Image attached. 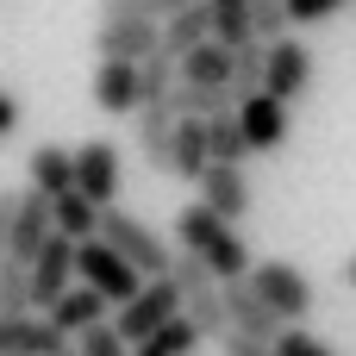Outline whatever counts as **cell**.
Wrapping results in <instances>:
<instances>
[{
  "label": "cell",
  "instance_id": "6da1fadb",
  "mask_svg": "<svg viewBox=\"0 0 356 356\" xmlns=\"http://www.w3.org/2000/svg\"><path fill=\"white\" fill-rule=\"evenodd\" d=\"M175 250L200 257L219 282H244V275H250V244L238 238V225H225V219L207 213L200 200L175 213Z\"/></svg>",
  "mask_w": 356,
  "mask_h": 356
},
{
  "label": "cell",
  "instance_id": "7a4b0ae2",
  "mask_svg": "<svg viewBox=\"0 0 356 356\" xmlns=\"http://www.w3.org/2000/svg\"><path fill=\"white\" fill-rule=\"evenodd\" d=\"M106 250H119L144 282H156V275H169V263H175V244L156 232V225H144V219H131V213H119V207H106L100 213V232H94Z\"/></svg>",
  "mask_w": 356,
  "mask_h": 356
},
{
  "label": "cell",
  "instance_id": "3957f363",
  "mask_svg": "<svg viewBox=\"0 0 356 356\" xmlns=\"http://www.w3.org/2000/svg\"><path fill=\"white\" fill-rule=\"evenodd\" d=\"M169 319H181V294H175V282H169V275L144 282V288H138L125 307H113V332H119L131 350H138L150 332H163Z\"/></svg>",
  "mask_w": 356,
  "mask_h": 356
},
{
  "label": "cell",
  "instance_id": "277c9868",
  "mask_svg": "<svg viewBox=\"0 0 356 356\" xmlns=\"http://www.w3.org/2000/svg\"><path fill=\"white\" fill-rule=\"evenodd\" d=\"M75 282L81 288H94L106 307H125L138 288H144V275L119 257V250H106L100 238H88V244H75Z\"/></svg>",
  "mask_w": 356,
  "mask_h": 356
},
{
  "label": "cell",
  "instance_id": "5b68a950",
  "mask_svg": "<svg viewBox=\"0 0 356 356\" xmlns=\"http://www.w3.org/2000/svg\"><path fill=\"white\" fill-rule=\"evenodd\" d=\"M250 288L263 294V307H269L282 325H300V319L313 313V282H307V269H294V263H250Z\"/></svg>",
  "mask_w": 356,
  "mask_h": 356
},
{
  "label": "cell",
  "instance_id": "8992f818",
  "mask_svg": "<svg viewBox=\"0 0 356 356\" xmlns=\"http://www.w3.org/2000/svg\"><path fill=\"white\" fill-rule=\"evenodd\" d=\"M307 88H313V50L300 38H275L263 50V94L294 106V100H307Z\"/></svg>",
  "mask_w": 356,
  "mask_h": 356
},
{
  "label": "cell",
  "instance_id": "52a82bcc",
  "mask_svg": "<svg viewBox=\"0 0 356 356\" xmlns=\"http://www.w3.org/2000/svg\"><path fill=\"white\" fill-rule=\"evenodd\" d=\"M119 181H125V163H119V144L106 138H88L75 144V194H88L100 213L119 200Z\"/></svg>",
  "mask_w": 356,
  "mask_h": 356
},
{
  "label": "cell",
  "instance_id": "ba28073f",
  "mask_svg": "<svg viewBox=\"0 0 356 356\" xmlns=\"http://www.w3.org/2000/svg\"><path fill=\"white\" fill-rule=\"evenodd\" d=\"M219 300H225V332H244V338H263V344H275L288 325L263 307V294L250 288V275L244 282H219Z\"/></svg>",
  "mask_w": 356,
  "mask_h": 356
},
{
  "label": "cell",
  "instance_id": "9c48e42d",
  "mask_svg": "<svg viewBox=\"0 0 356 356\" xmlns=\"http://www.w3.org/2000/svg\"><path fill=\"white\" fill-rule=\"evenodd\" d=\"M69 288H75V244L50 232V238H44V250H38V263H31V307H44V313H50Z\"/></svg>",
  "mask_w": 356,
  "mask_h": 356
},
{
  "label": "cell",
  "instance_id": "30bf717a",
  "mask_svg": "<svg viewBox=\"0 0 356 356\" xmlns=\"http://www.w3.org/2000/svg\"><path fill=\"white\" fill-rule=\"evenodd\" d=\"M232 113H238V125H244L250 156H269V150L288 144V106H282L275 94H250V100H238Z\"/></svg>",
  "mask_w": 356,
  "mask_h": 356
},
{
  "label": "cell",
  "instance_id": "8fae6325",
  "mask_svg": "<svg viewBox=\"0 0 356 356\" xmlns=\"http://www.w3.org/2000/svg\"><path fill=\"white\" fill-rule=\"evenodd\" d=\"M94 50L100 63H144L163 50V25H144V19H113L94 31Z\"/></svg>",
  "mask_w": 356,
  "mask_h": 356
},
{
  "label": "cell",
  "instance_id": "7c38bea8",
  "mask_svg": "<svg viewBox=\"0 0 356 356\" xmlns=\"http://www.w3.org/2000/svg\"><path fill=\"white\" fill-rule=\"evenodd\" d=\"M200 207L219 213L225 225H238L250 213V175H244V163H213L200 175Z\"/></svg>",
  "mask_w": 356,
  "mask_h": 356
},
{
  "label": "cell",
  "instance_id": "4fadbf2b",
  "mask_svg": "<svg viewBox=\"0 0 356 356\" xmlns=\"http://www.w3.org/2000/svg\"><path fill=\"white\" fill-rule=\"evenodd\" d=\"M44 238H50V200L44 194H19V207H13V250H6V263H38V250H44Z\"/></svg>",
  "mask_w": 356,
  "mask_h": 356
},
{
  "label": "cell",
  "instance_id": "5bb4252c",
  "mask_svg": "<svg viewBox=\"0 0 356 356\" xmlns=\"http://www.w3.org/2000/svg\"><path fill=\"white\" fill-rule=\"evenodd\" d=\"M69 338L38 319V313H0V356H44V350H63Z\"/></svg>",
  "mask_w": 356,
  "mask_h": 356
},
{
  "label": "cell",
  "instance_id": "9a60e30c",
  "mask_svg": "<svg viewBox=\"0 0 356 356\" xmlns=\"http://www.w3.org/2000/svg\"><path fill=\"white\" fill-rule=\"evenodd\" d=\"M25 181H31V194H44V200L69 194V188H75V144H38V150L25 156Z\"/></svg>",
  "mask_w": 356,
  "mask_h": 356
},
{
  "label": "cell",
  "instance_id": "2e32d148",
  "mask_svg": "<svg viewBox=\"0 0 356 356\" xmlns=\"http://www.w3.org/2000/svg\"><path fill=\"white\" fill-rule=\"evenodd\" d=\"M200 44H213V13H207V0H188L181 13H169L163 19V56H188V50H200Z\"/></svg>",
  "mask_w": 356,
  "mask_h": 356
},
{
  "label": "cell",
  "instance_id": "e0dca14e",
  "mask_svg": "<svg viewBox=\"0 0 356 356\" xmlns=\"http://www.w3.org/2000/svg\"><path fill=\"white\" fill-rule=\"evenodd\" d=\"M44 319H50V325H56V332H63V338L75 344L81 332H94V325H106V300H100L94 288H81V282H75V288H69V294H63V300H56V307H50Z\"/></svg>",
  "mask_w": 356,
  "mask_h": 356
},
{
  "label": "cell",
  "instance_id": "ac0fdd59",
  "mask_svg": "<svg viewBox=\"0 0 356 356\" xmlns=\"http://www.w3.org/2000/svg\"><path fill=\"white\" fill-rule=\"evenodd\" d=\"M94 106L100 113H138V63H100L94 69Z\"/></svg>",
  "mask_w": 356,
  "mask_h": 356
},
{
  "label": "cell",
  "instance_id": "d6986e66",
  "mask_svg": "<svg viewBox=\"0 0 356 356\" xmlns=\"http://www.w3.org/2000/svg\"><path fill=\"white\" fill-rule=\"evenodd\" d=\"M50 232L69 238V244H88V238L100 232V207H94L88 194H75V188L56 194V200H50Z\"/></svg>",
  "mask_w": 356,
  "mask_h": 356
},
{
  "label": "cell",
  "instance_id": "ffe728a7",
  "mask_svg": "<svg viewBox=\"0 0 356 356\" xmlns=\"http://www.w3.org/2000/svg\"><path fill=\"white\" fill-rule=\"evenodd\" d=\"M169 144H175V113L169 106H138V150L163 175H169Z\"/></svg>",
  "mask_w": 356,
  "mask_h": 356
},
{
  "label": "cell",
  "instance_id": "44dd1931",
  "mask_svg": "<svg viewBox=\"0 0 356 356\" xmlns=\"http://www.w3.org/2000/svg\"><path fill=\"white\" fill-rule=\"evenodd\" d=\"M181 81H194V88H232V50L213 38V44H200V50H188L181 63Z\"/></svg>",
  "mask_w": 356,
  "mask_h": 356
},
{
  "label": "cell",
  "instance_id": "7402d4cb",
  "mask_svg": "<svg viewBox=\"0 0 356 356\" xmlns=\"http://www.w3.org/2000/svg\"><path fill=\"white\" fill-rule=\"evenodd\" d=\"M175 81H181V69H175V56H144L138 63V106H169V94H175Z\"/></svg>",
  "mask_w": 356,
  "mask_h": 356
},
{
  "label": "cell",
  "instance_id": "603a6c76",
  "mask_svg": "<svg viewBox=\"0 0 356 356\" xmlns=\"http://www.w3.org/2000/svg\"><path fill=\"white\" fill-rule=\"evenodd\" d=\"M263 50H269V44H257V38L232 50V106L250 100V94H263Z\"/></svg>",
  "mask_w": 356,
  "mask_h": 356
},
{
  "label": "cell",
  "instance_id": "cb8c5ba5",
  "mask_svg": "<svg viewBox=\"0 0 356 356\" xmlns=\"http://www.w3.org/2000/svg\"><path fill=\"white\" fill-rule=\"evenodd\" d=\"M207 150H213V163H244V156H250L238 113H213V119H207Z\"/></svg>",
  "mask_w": 356,
  "mask_h": 356
},
{
  "label": "cell",
  "instance_id": "d4e9b609",
  "mask_svg": "<svg viewBox=\"0 0 356 356\" xmlns=\"http://www.w3.org/2000/svg\"><path fill=\"white\" fill-rule=\"evenodd\" d=\"M207 13H213V38L225 50L250 44V0H207Z\"/></svg>",
  "mask_w": 356,
  "mask_h": 356
},
{
  "label": "cell",
  "instance_id": "484cf974",
  "mask_svg": "<svg viewBox=\"0 0 356 356\" xmlns=\"http://www.w3.org/2000/svg\"><path fill=\"white\" fill-rule=\"evenodd\" d=\"M194 350H200V332H194L188 319H169L163 332H150L131 356H194Z\"/></svg>",
  "mask_w": 356,
  "mask_h": 356
},
{
  "label": "cell",
  "instance_id": "4316f807",
  "mask_svg": "<svg viewBox=\"0 0 356 356\" xmlns=\"http://www.w3.org/2000/svg\"><path fill=\"white\" fill-rule=\"evenodd\" d=\"M188 0H100V25L113 19H144V25H163L169 13H181Z\"/></svg>",
  "mask_w": 356,
  "mask_h": 356
},
{
  "label": "cell",
  "instance_id": "83f0119b",
  "mask_svg": "<svg viewBox=\"0 0 356 356\" xmlns=\"http://www.w3.org/2000/svg\"><path fill=\"white\" fill-rule=\"evenodd\" d=\"M0 313H31V269L0 263Z\"/></svg>",
  "mask_w": 356,
  "mask_h": 356
},
{
  "label": "cell",
  "instance_id": "f1b7e54d",
  "mask_svg": "<svg viewBox=\"0 0 356 356\" xmlns=\"http://www.w3.org/2000/svg\"><path fill=\"white\" fill-rule=\"evenodd\" d=\"M250 38H257V44L288 38V6H282V0H250Z\"/></svg>",
  "mask_w": 356,
  "mask_h": 356
},
{
  "label": "cell",
  "instance_id": "f546056e",
  "mask_svg": "<svg viewBox=\"0 0 356 356\" xmlns=\"http://www.w3.org/2000/svg\"><path fill=\"white\" fill-rule=\"evenodd\" d=\"M75 356H131V344H125L113 325H94V332L75 338Z\"/></svg>",
  "mask_w": 356,
  "mask_h": 356
},
{
  "label": "cell",
  "instance_id": "4dcf8cb0",
  "mask_svg": "<svg viewBox=\"0 0 356 356\" xmlns=\"http://www.w3.org/2000/svg\"><path fill=\"white\" fill-rule=\"evenodd\" d=\"M275 356H338V350H332L325 338H313L307 325H288V332L275 338Z\"/></svg>",
  "mask_w": 356,
  "mask_h": 356
},
{
  "label": "cell",
  "instance_id": "1f68e13d",
  "mask_svg": "<svg viewBox=\"0 0 356 356\" xmlns=\"http://www.w3.org/2000/svg\"><path fill=\"white\" fill-rule=\"evenodd\" d=\"M288 6V25H319V19H332L344 0H282Z\"/></svg>",
  "mask_w": 356,
  "mask_h": 356
},
{
  "label": "cell",
  "instance_id": "d6a6232c",
  "mask_svg": "<svg viewBox=\"0 0 356 356\" xmlns=\"http://www.w3.org/2000/svg\"><path fill=\"white\" fill-rule=\"evenodd\" d=\"M219 356H275V344L244 338V332H225V338H219Z\"/></svg>",
  "mask_w": 356,
  "mask_h": 356
},
{
  "label": "cell",
  "instance_id": "836d02e7",
  "mask_svg": "<svg viewBox=\"0 0 356 356\" xmlns=\"http://www.w3.org/2000/svg\"><path fill=\"white\" fill-rule=\"evenodd\" d=\"M19 119H25L19 94H13V88H0V138H13V131H19Z\"/></svg>",
  "mask_w": 356,
  "mask_h": 356
},
{
  "label": "cell",
  "instance_id": "e575fe53",
  "mask_svg": "<svg viewBox=\"0 0 356 356\" xmlns=\"http://www.w3.org/2000/svg\"><path fill=\"white\" fill-rule=\"evenodd\" d=\"M13 207H19V194L0 188V263H6V250H13Z\"/></svg>",
  "mask_w": 356,
  "mask_h": 356
},
{
  "label": "cell",
  "instance_id": "d590c367",
  "mask_svg": "<svg viewBox=\"0 0 356 356\" xmlns=\"http://www.w3.org/2000/svg\"><path fill=\"white\" fill-rule=\"evenodd\" d=\"M338 275H344V288H350V294H356V250H350V257H344V269H338Z\"/></svg>",
  "mask_w": 356,
  "mask_h": 356
},
{
  "label": "cell",
  "instance_id": "8d00e7d4",
  "mask_svg": "<svg viewBox=\"0 0 356 356\" xmlns=\"http://www.w3.org/2000/svg\"><path fill=\"white\" fill-rule=\"evenodd\" d=\"M44 356H75V344H63V350H44Z\"/></svg>",
  "mask_w": 356,
  "mask_h": 356
}]
</instances>
